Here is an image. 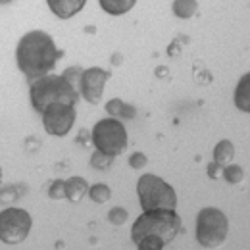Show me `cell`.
Here are the masks:
<instances>
[{
  "mask_svg": "<svg viewBox=\"0 0 250 250\" xmlns=\"http://www.w3.org/2000/svg\"><path fill=\"white\" fill-rule=\"evenodd\" d=\"M62 75L65 77V81H69V83L77 89V85H79V81H81V75H83V67H79V65H71V67H67V69L63 71Z\"/></svg>",
  "mask_w": 250,
  "mask_h": 250,
  "instance_id": "d6986e66",
  "label": "cell"
},
{
  "mask_svg": "<svg viewBox=\"0 0 250 250\" xmlns=\"http://www.w3.org/2000/svg\"><path fill=\"white\" fill-rule=\"evenodd\" d=\"M33 219L23 208H6L0 212V241L6 245H20L27 239Z\"/></svg>",
  "mask_w": 250,
  "mask_h": 250,
  "instance_id": "52a82bcc",
  "label": "cell"
},
{
  "mask_svg": "<svg viewBox=\"0 0 250 250\" xmlns=\"http://www.w3.org/2000/svg\"><path fill=\"white\" fill-rule=\"evenodd\" d=\"M229 231L227 216L218 208H202L196 216V241L204 249L219 247Z\"/></svg>",
  "mask_w": 250,
  "mask_h": 250,
  "instance_id": "5b68a950",
  "label": "cell"
},
{
  "mask_svg": "<svg viewBox=\"0 0 250 250\" xmlns=\"http://www.w3.org/2000/svg\"><path fill=\"white\" fill-rule=\"evenodd\" d=\"M235 104L241 112H250V73L243 75L237 91H235Z\"/></svg>",
  "mask_w": 250,
  "mask_h": 250,
  "instance_id": "7c38bea8",
  "label": "cell"
},
{
  "mask_svg": "<svg viewBox=\"0 0 250 250\" xmlns=\"http://www.w3.org/2000/svg\"><path fill=\"white\" fill-rule=\"evenodd\" d=\"M89 196H91V200L96 202V204H104L106 200H110V196H112V190L108 185H104V183H96L91 187L89 190Z\"/></svg>",
  "mask_w": 250,
  "mask_h": 250,
  "instance_id": "e0dca14e",
  "label": "cell"
},
{
  "mask_svg": "<svg viewBox=\"0 0 250 250\" xmlns=\"http://www.w3.org/2000/svg\"><path fill=\"white\" fill-rule=\"evenodd\" d=\"M171 10L177 18L181 20H188L194 16V12L198 10V2L196 0H173L171 4Z\"/></svg>",
  "mask_w": 250,
  "mask_h": 250,
  "instance_id": "9a60e30c",
  "label": "cell"
},
{
  "mask_svg": "<svg viewBox=\"0 0 250 250\" xmlns=\"http://www.w3.org/2000/svg\"><path fill=\"white\" fill-rule=\"evenodd\" d=\"M0 177H2V169H0Z\"/></svg>",
  "mask_w": 250,
  "mask_h": 250,
  "instance_id": "83f0119b",
  "label": "cell"
},
{
  "mask_svg": "<svg viewBox=\"0 0 250 250\" xmlns=\"http://www.w3.org/2000/svg\"><path fill=\"white\" fill-rule=\"evenodd\" d=\"M46 4H48L50 12L56 18L69 20V18H73L75 14H79L85 8L87 0H46Z\"/></svg>",
  "mask_w": 250,
  "mask_h": 250,
  "instance_id": "30bf717a",
  "label": "cell"
},
{
  "mask_svg": "<svg viewBox=\"0 0 250 250\" xmlns=\"http://www.w3.org/2000/svg\"><path fill=\"white\" fill-rule=\"evenodd\" d=\"M114 158H116V156L104 154V152H100V150H94L93 156H91V166H93L94 169H100V171H104V169H108V167L112 166Z\"/></svg>",
  "mask_w": 250,
  "mask_h": 250,
  "instance_id": "ac0fdd59",
  "label": "cell"
},
{
  "mask_svg": "<svg viewBox=\"0 0 250 250\" xmlns=\"http://www.w3.org/2000/svg\"><path fill=\"white\" fill-rule=\"evenodd\" d=\"M42 127L48 135L63 137L71 131L77 118V110L73 104H50L42 114Z\"/></svg>",
  "mask_w": 250,
  "mask_h": 250,
  "instance_id": "ba28073f",
  "label": "cell"
},
{
  "mask_svg": "<svg viewBox=\"0 0 250 250\" xmlns=\"http://www.w3.org/2000/svg\"><path fill=\"white\" fill-rule=\"evenodd\" d=\"M127 210L122 208V206H116V208H112L110 212H108V221L110 223H114V225H124L125 221H127Z\"/></svg>",
  "mask_w": 250,
  "mask_h": 250,
  "instance_id": "ffe728a7",
  "label": "cell"
},
{
  "mask_svg": "<svg viewBox=\"0 0 250 250\" xmlns=\"http://www.w3.org/2000/svg\"><path fill=\"white\" fill-rule=\"evenodd\" d=\"M137 194L141 200L143 212L146 210H175L177 206V194L169 183H166L162 177L145 173L139 177Z\"/></svg>",
  "mask_w": 250,
  "mask_h": 250,
  "instance_id": "277c9868",
  "label": "cell"
},
{
  "mask_svg": "<svg viewBox=\"0 0 250 250\" xmlns=\"http://www.w3.org/2000/svg\"><path fill=\"white\" fill-rule=\"evenodd\" d=\"M218 169H219V164L212 162V164L208 166V177H210V179H218Z\"/></svg>",
  "mask_w": 250,
  "mask_h": 250,
  "instance_id": "484cf974",
  "label": "cell"
},
{
  "mask_svg": "<svg viewBox=\"0 0 250 250\" xmlns=\"http://www.w3.org/2000/svg\"><path fill=\"white\" fill-rule=\"evenodd\" d=\"M63 185H65V198L71 202H79L89 190V185L83 177H69L67 181H63Z\"/></svg>",
  "mask_w": 250,
  "mask_h": 250,
  "instance_id": "8fae6325",
  "label": "cell"
},
{
  "mask_svg": "<svg viewBox=\"0 0 250 250\" xmlns=\"http://www.w3.org/2000/svg\"><path fill=\"white\" fill-rule=\"evenodd\" d=\"M62 56L63 52L56 48L54 39L41 29L25 33L16 46L18 67L29 81L50 73L58 62V58Z\"/></svg>",
  "mask_w": 250,
  "mask_h": 250,
  "instance_id": "6da1fadb",
  "label": "cell"
},
{
  "mask_svg": "<svg viewBox=\"0 0 250 250\" xmlns=\"http://www.w3.org/2000/svg\"><path fill=\"white\" fill-rule=\"evenodd\" d=\"M108 79H110V73L102 67L83 69V75H81V81H79V93L83 94V98L89 104H98Z\"/></svg>",
  "mask_w": 250,
  "mask_h": 250,
  "instance_id": "9c48e42d",
  "label": "cell"
},
{
  "mask_svg": "<svg viewBox=\"0 0 250 250\" xmlns=\"http://www.w3.org/2000/svg\"><path fill=\"white\" fill-rule=\"evenodd\" d=\"M122 106H124V100H122V98H112V100H108V104H106V112H108V116H112V118H120Z\"/></svg>",
  "mask_w": 250,
  "mask_h": 250,
  "instance_id": "7402d4cb",
  "label": "cell"
},
{
  "mask_svg": "<svg viewBox=\"0 0 250 250\" xmlns=\"http://www.w3.org/2000/svg\"><path fill=\"white\" fill-rule=\"evenodd\" d=\"M235 156V146L231 145V141H219L214 148V162L219 166L229 164Z\"/></svg>",
  "mask_w": 250,
  "mask_h": 250,
  "instance_id": "5bb4252c",
  "label": "cell"
},
{
  "mask_svg": "<svg viewBox=\"0 0 250 250\" xmlns=\"http://www.w3.org/2000/svg\"><path fill=\"white\" fill-rule=\"evenodd\" d=\"M93 145L96 150L118 156L127 148V129L118 118H104L93 127Z\"/></svg>",
  "mask_w": 250,
  "mask_h": 250,
  "instance_id": "8992f818",
  "label": "cell"
},
{
  "mask_svg": "<svg viewBox=\"0 0 250 250\" xmlns=\"http://www.w3.org/2000/svg\"><path fill=\"white\" fill-rule=\"evenodd\" d=\"M48 196L54 198V200H60V198H65V185H63L62 179H56L50 188H48Z\"/></svg>",
  "mask_w": 250,
  "mask_h": 250,
  "instance_id": "44dd1931",
  "label": "cell"
},
{
  "mask_svg": "<svg viewBox=\"0 0 250 250\" xmlns=\"http://www.w3.org/2000/svg\"><path fill=\"white\" fill-rule=\"evenodd\" d=\"M18 196H20V192L16 190V187H4V188H0V202H4V204H8V202L16 200Z\"/></svg>",
  "mask_w": 250,
  "mask_h": 250,
  "instance_id": "cb8c5ba5",
  "label": "cell"
},
{
  "mask_svg": "<svg viewBox=\"0 0 250 250\" xmlns=\"http://www.w3.org/2000/svg\"><path fill=\"white\" fill-rule=\"evenodd\" d=\"M98 2L108 16H124L137 4V0H98Z\"/></svg>",
  "mask_w": 250,
  "mask_h": 250,
  "instance_id": "4fadbf2b",
  "label": "cell"
},
{
  "mask_svg": "<svg viewBox=\"0 0 250 250\" xmlns=\"http://www.w3.org/2000/svg\"><path fill=\"white\" fill-rule=\"evenodd\" d=\"M12 0H0V4H10Z\"/></svg>",
  "mask_w": 250,
  "mask_h": 250,
  "instance_id": "4316f807",
  "label": "cell"
},
{
  "mask_svg": "<svg viewBox=\"0 0 250 250\" xmlns=\"http://www.w3.org/2000/svg\"><path fill=\"white\" fill-rule=\"evenodd\" d=\"M181 229L175 210H146L135 219L131 241L139 250H162L169 245Z\"/></svg>",
  "mask_w": 250,
  "mask_h": 250,
  "instance_id": "7a4b0ae2",
  "label": "cell"
},
{
  "mask_svg": "<svg viewBox=\"0 0 250 250\" xmlns=\"http://www.w3.org/2000/svg\"><path fill=\"white\" fill-rule=\"evenodd\" d=\"M146 154H143V152H135V154H131L129 158V166L133 167V169H143L145 166H146Z\"/></svg>",
  "mask_w": 250,
  "mask_h": 250,
  "instance_id": "603a6c76",
  "label": "cell"
},
{
  "mask_svg": "<svg viewBox=\"0 0 250 250\" xmlns=\"http://www.w3.org/2000/svg\"><path fill=\"white\" fill-rule=\"evenodd\" d=\"M135 116H137V110H135L131 104L124 102V106H122V112H120V118H124V120H133Z\"/></svg>",
  "mask_w": 250,
  "mask_h": 250,
  "instance_id": "d4e9b609",
  "label": "cell"
},
{
  "mask_svg": "<svg viewBox=\"0 0 250 250\" xmlns=\"http://www.w3.org/2000/svg\"><path fill=\"white\" fill-rule=\"evenodd\" d=\"M29 98L35 112L42 114L50 104H77L79 93L77 89L65 81L63 75H42L29 81Z\"/></svg>",
  "mask_w": 250,
  "mask_h": 250,
  "instance_id": "3957f363",
  "label": "cell"
},
{
  "mask_svg": "<svg viewBox=\"0 0 250 250\" xmlns=\"http://www.w3.org/2000/svg\"><path fill=\"white\" fill-rule=\"evenodd\" d=\"M223 179L229 183V185H237L245 179V171L239 164H225L223 167Z\"/></svg>",
  "mask_w": 250,
  "mask_h": 250,
  "instance_id": "2e32d148",
  "label": "cell"
}]
</instances>
